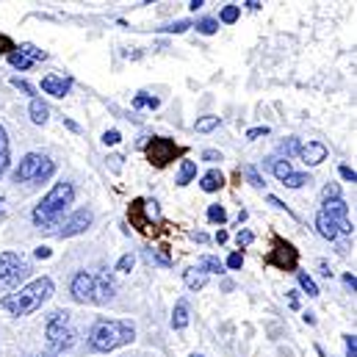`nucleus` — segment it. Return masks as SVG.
<instances>
[{"label":"nucleus","instance_id":"nucleus-1","mask_svg":"<svg viewBox=\"0 0 357 357\" xmlns=\"http://www.w3.org/2000/svg\"><path fill=\"white\" fill-rule=\"evenodd\" d=\"M50 296H53V280L50 277H39V280L28 282L25 288H20L17 294L3 296L0 299V310H6L11 316H28V313L39 310Z\"/></svg>","mask_w":357,"mask_h":357},{"label":"nucleus","instance_id":"nucleus-2","mask_svg":"<svg viewBox=\"0 0 357 357\" xmlns=\"http://www.w3.org/2000/svg\"><path fill=\"white\" fill-rule=\"evenodd\" d=\"M73 199H75V188L70 183H56L42 197V202L33 208V225L42 227V230H53L64 219V213L73 205Z\"/></svg>","mask_w":357,"mask_h":357},{"label":"nucleus","instance_id":"nucleus-3","mask_svg":"<svg viewBox=\"0 0 357 357\" xmlns=\"http://www.w3.org/2000/svg\"><path fill=\"white\" fill-rule=\"evenodd\" d=\"M70 291H73L75 302L102 305L116 294V282L108 271H78L70 282Z\"/></svg>","mask_w":357,"mask_h":357},{"label":"nucleus","instance_id":"nucleus-4","mask_svg":"<svg viewBox=\"0 0 357 357\" xmlns=\"http://www.w3.org/2000/svg\"><path fill=\"white\" fill-rule=\"evenodd\" d=\"M136 338L133 321H119V319H100L89 330V349L91 352H114Z\"/></svg>","mask_w":357,"mask_h":357},{"label":"nucleus","instance_id":"nucleus-5","mask_svg":"<svg viewBox=\"0 0 357 357\" xmlns=\"http://www.w3.org/2000/svg\"><path fill=\"white\" fill-rule=\"evenodd\" d=\"M316 230H319V236L327 238V241H335L338 233L352 236V233H355V225H352V219H349L347 202H344V199H327L324 208L316 213Z\"/></svg>","mask_w":357,"mask_h":357},{"label":"nucleus","instance_id":"nucleus-6","mask_svg":"<svg viewBox=\"0 0 357 357\" xmlns=\"http://www.w3.org/2000/svg\"><path fill=\"white\" fill-rule=\"evenodd\" d=\"M45 335H47V349L53 355H64L67 349H73L75 347V330L70 324V313H61V310L50 313Z\"/></svg>","mask_w":357,"mask_h":357},{"label":"nucleus","instance_id":"nucleus-7","mask_svg":"<svg viewBox=\"0 0 357 357\" xmlns=\"http://www.w3.org/2000/svg\"><path fill=\"white\" fill-rule=\"evenodd\" d=\"M56 172V164L42 155V153H28L20 167L14 169V183H39V180H47Z\"/></svg>","mask_w":357,"mask_h":357},{"label":"nucleus","instance_id":"nucleus-8","mask_svg":"<svg viewBox=\"0 0 357 357\" xmlns=\"http://www.w3.org/2000/svg\"><path fill=\"white\" fill-rule=\"evenodd\" d=\"M28 261L22 258V255H17V252H3L0 255V291H11V288H17L25 277H28Z\"/></svg>","mask_w":357,"mask_h":357},{"label":"nucleus","instance_id":"nucleus-9","mask_svg":"<svg viewBox=\"0 0 357 357\" xmlns=\"http://www.w3.org/2000/svg\"><path fill=\"white\" fill-rule=\"evenodd\" d=\"M144 155H147V161L155 167V169H164L169 161H175L178 155H183V147H178L172 139H167V136H153L150 142H147V147H144Z\"/></svg>","mask_w":357,"mask_h":357},{"label":"nucleus","instance_id":"nucleus-10","mask_svg":"<svg viewBox=\"0 0 357 357\" xmlns=\"http://www.w3.org/2000/svg\"><path fill=\"white\" fill-rule=\"evenodd\" d=\"M128 216H130V222H133L142 233H153V230H155V227H153V219L161 222V208H158L155 199H133Z\"/></svg>","mask_w":357,"mask_h":357},{"label":"nucleus","instance_id":"nucleus-11","mask_svg":"<svg viewBox=\"0 0 357 357\" xmlns=\"http://www.w3.org/2000/svg\"><path fill=\"white\" fill-rule=\"evenodd\" d=\"M296 264H299V252L294 250V244L274 236V250L266 255V266H277L280 271H296Z\"/></svg>","mask_w":357,"mask_h":357},{"label":"nucleus","instance_id":"nucleus-12","mask_svg":"<svg viewBox=\"0 0 357 357\" xmlns=\"http://www.w3.org/2000/svg\"><path fill=\"white\" fill-rule=\"evenodd\" d=\"M91 222H94V213H91L89 208H81V211H75L64 225H61V230H53L59 238H73V236H81V233H86V227H89Z\"/></svg>","mask_w":357,"mask_h":357},{"label":"nucleus","instance_id":"nucleus-13","mask_svg":"<svg viewBox=\"0 0 357 357\" xmlns=\"http://www.w3.org/2000/svg\"><path fill=\"white\" fill-rule=\"evenodd\" d=\"M299 158L307 164V167H316L321 161H327V147L321 142H307L299 147Z\"/></svg>","mask_w":357,"mask_h":357},{"label":"nucleus","instance_id":"nucleus-14","mask_svg":"<svg viewBox=\"0 0 357 357\" xmlns=\"http://www.w3.org/2000/svg\"><path fill=\"white\" fill-rule=\"evenodd\" d=\"M42 89L47 91V94H53V97H64V94H70V89H73V78L47 75V78L42 81Z\"/></svg>","mask_w":357,"mask_h":357},{"label":"nucleus","instance_id":"nucleus-15","mask_svg":"<svg viewBox=\"0 0 357 357\" xmlns=\"http://www.w3.org/2000/svg\"><path fill=\"white\" fill-rule=\"evenodd\" d=\"M264 167H266V169H271L277 180H285L291 172H294V169H291V164H288L285 158H268V161H264Z\"/></svg>","mask_w":357,"mask_h":357},{"label":"nucleus","instance_id":"nucleus-16","mask_svg":"<svg viewBox=\"0 0 357 357\" xmlns=\"http://www.w3.org/2000/svg\"><path fill=\"white\" fill-rule=\"evenodd\" d=\"M202 191H208V194H213V191H219L222 185H225V175L219 172V169H211L208 175H202Z\"/></svg>","mask_w":357,"mask_h":357},{"label":"nucleus","instance_id":"nucleus-17","mask_svg":"<svg viewBox=\"0 0 357 357\" xmlns=\"http://www.w3.org/2000/svg\"><path fill=\"white\" fill-rule=\"evenodd\" d=\"M28 114H31V119H33L36 125H45L50 111H47V105H45L39 97H33V100H31V108H28Z\"/></svg>","mask_w":357,"mask_h":357},{"label":"nucleus","instance_id":"nucleus-18","mask_svg":"<svg viewBox=\"0 0 357 357\" xmlns=\"http://www.w3.org/2000/svg\"><path fill=\"white\" fill-rule=\"evenodd\" d=\"M222 261L219 258H211V255H205V258H199L197 261V271H202V274H222Z\"/></svg>","mask_w":357,"mask_h":357},{"label":"nucleus","instance_id":"nucleus-19","mask_svg":"<svg viewBox=\"0 0 357 357\" xmlns=\"http://www.w3.org/2000/svg\"><path fill=\"white\" fill-rule=\"evenodd\" d=\"M185 324H188V302L180 299L178 305H175V313H172V327H175V330H183Z\"/></svg>","mask_w":357,"mask_h":357},{"label":"nucleus","instance_id":"nucleus-20","mask_svg":"<svg viewBox=\"0 0 357 357\" xmlns=\"http://www.w3.org/2000/svg\"><path fill=\"white\" fill-rule=\"evenodd\" d=\"M183 280H185V285H188L191 291H199L208 277H205L202 271H197V268H185V271H183Z\"/></svg>","mask_w":357,"mask_h":357},{"label":"nucleus","instance_id":"nucleus-21","mask_svg":"<svg viewBox=\"0 0 357 357\" xmlns=\"http://www.w3.org/2000/svg\"><path fill=\"white\" fill-rule=\"evenodd\" d=\"M194 178H197V164L194 161H183V167L178 172V185H188Z\"/></svg>","mask_w":357,"mask_h":357},{"label":"nucleus","instance_id":"nucleus-22","mask_svg":"<svg viewBox=\"0 0 357 357\" xmlns=\"http://www.w3.org/2000/svg\"><path fill=\"white\" fill-rule=\"evenodd\" d=\"M158 105H161V100L153 97V94H147V91H139L133 97V108H158Z\"/></svg>","mask_w":357,"mask_h":357},{"label":"nucleus","instance_id":"nucleus-23","mask_svg":"<svg viewBox=\"0 0 357 357\" xmlns=\"http://www.w3.org/2000/svg\"><path fill=\"white\" fill-rule=\"evenodd\" d=\"M8 169V133L0 125V175Z\"/></svg>","mask_w":357,"mask_h":357},{"label":"nucleus","instance_id":"nucleus-24","mask_svg":"<svg viewBox=\"0 0 357 357\" xmlns=\"http://www.w3.org/2000/svg\"><path fill=\"white\" fill-rule=\"evenodd\" d=\"M8 64H11L14 70H31V67H33V61H31L28 56H22L20 50H14V53H8Z\"/></svg>","mask_w":357,"mask_h":357},{"label":"nucleus","instance_id":"nucleus-25","mask_svg":"<svg viewBox=\"0 0 357 357\" xmlns=\"http://www.w3.org/2000/svg\"><path fill=\"white\" fill-rule=\"evenodd\" d=\"M14 50H20L22 56H28L31 61H45V59H47V53L39 50V47H33V45H20V47H14Z\"/></svg>","mask_w":357,"mask_h":357},{"label":"nucleus","instance_id":"nucleus-26","mask_svg":"<svg viewBox=\"0 0 357 357\" xmlns=\"http://www.w3.org/2000/svg\"><path fill=\"white\" fill-rule=\"evenodd\" d=\"M197 133H211L213 128H219V116H202V119H197Z\"/></svg>","mask_w":357,"mask_h":357},{"label":"nucleus","instance_id":"nucleus-27","mask_svg":"<svg viewBox=\"0 0 357 357\" xmlns=\"http://www.w3.org/2000/svg\"><path fill=\"white\" fill-rule=\"evenodd\" d=\"M296 280H299V285H302V291H307V296H319V288H316V282L305 274V271H296Z\"/></svg>","mask_w":357,"mask_h":357},{"label":"nucleus","instance_id":"nucleus-28","mask_svg":"<svg viewBox=\"0 0 357 357\" xmlns=\"http://www.w3.org/2000/svg\"><path fill=\"white\" fill-rule=\"evenodd\" d=\"M299 147H302V142L299 139H285L282 144H280V153L288 158V155H299Z\"/></svg>","mask_w":357,"mask_h":357},{"label":"nucleus","instance_id":"nucleus-29","mask_svg":"<svg viewBox=\"0 0 357 357\" xmlns=\"http://www.w3.org/2000/svg\"><path fill=\"white\" fill-rule=\"evenodd\" d=\"M197 31H199V33H205V36H211V33H216V31H219V22H216V20H211V17H205V20H199V22H197Z\"/></svg>","mask_w":357,"mask_h":357},{"label":"nucleus","instance_id":"nucleus-30","mask_svg":"<svg viewBox=\"0 0 357 357\" xmlns=\"http://www.w3.org/2000/svg\"><path fill=\"white\" fill-rule=\"evenodd\" d=\"M208 219H211L213 225H225V222H227V213H225L222 205H211V208H208Z\"/></svg>","mask_w":357,"mask_h":357},{"label":"nucleus","instance_id":"nucleus-31","mask_svg":"<svg viewBox=\"0 0 357 357\" xmlns=\"http://www.w3.org/2000/svg\"><path fill=\"white\" fill-rule=\"evenodd\" d=\"M238 14H241V8H238V6H225V8H222V14H219V20L230 25V22H236V20H238Z\"/></svg>","mask_w":357,"mask_h":357},{"label":"nucleus","instance_id":"nucleus-32","mask_svg":"<svg viewBox=\"0 0 357 357\" xmlns=\"http://www.w3.org/2000/svg\"><path fill=\"white\" fill-rule=\"evenodd\" d=\"M305 183H310V175H296V172H291L288 178L282 180V185H288V188H299V185H305Z\"/></svg>","mask_w":357,"mask_h":357},{"label":"nucleus","instance_id":"nucleus-33","mask_svg":"<svg viewBox=\"0 0 357 357\" xmlns=\"http://www.w3.org/2000/svg\"><path fill=\"white\" fill-rule=\"evenodd\" d=\"M188 28H191L188 20H178V22H172V25H164L161 31H164V33H183V31H188Z\"/></svg>","mask_w":357,"mask_h":357},{"label":"nucleus","instance_id":"nucleus-34","mask_svg":"<svg viewBox=\"0 0 357 357\" xmlns=\"http://www.w3.org/2000/svg\"><path fill=\"white\" fill-rule=\"evenodd\" d=\"M144 258H147L150 264H158V266H169V258H167V255H158L155 250H144Z\"/></svg>","mask_w":357,"mask_h":357},{"label":"nucleus","instance_id":"nucleus-35","mask_svg":"<svg viewBox=\"0 0 357 357\" xmlns=\"http://www.w3.org/2000/svg\"><path fill=\"white\" fill-rule=\"evenodd\" d=\"M321 197H324V202H327V199H341V188H338L335 183H330V185H324Z\"/></svg>","mask_w":357,"mask_h":357},{"label":"nucleus","instance_id":"nucleus-36","mask_svg":"<svg viewBox=\"0 0 357 357\" xmlns=\"http://www.w3.org/2000/svg\"><path fill=\"white\" fill-rule=\"evenodd\" d=\"M119 139H122V136H119V130H105V133H102V144H105V147L119 144Z\"/></svg>","mask_w":357,"mask_h":357},{"label":"nucleus","instance_id":"nucleus-37","mask_svg":"<svg viewBox=\"0 0 357 357\" xmlns=\"http://www.w3.org/2000/svg\"><path fill=\"white\" fill-rule=\"evenodd\" d=\"M252 241H255V236H252L250 230H238V236H236V244H238V247H250Z\"/></svg>","mask_w":357,"mask_h":357},{"label":"nucleus","instance_id":"nucleus-38","mask_svg":"<svg viewBox=\"0 0 357 357\" xmlns=\"http://www.w3.org/2000/svg\"><path fill=\"white\" fill-rule=\"evenodd\" d=\"M344 344H347V357H357V338L355 335H344Z\"/></svg>","mask_w":357,"mask_h":357},{"label":"nucleus","instance_id":"nucleus-39","mask_svg":"<svg viewBox=\"0 0 357 357\" xmlns=\"http://www.w3.org/2000/svg\"><path fill=\"white\" fill-rule=\"evenodd\" d=\"M247 178H250V183H252L255 188H261V185H264V178L258 175V169H255V167H247Z\"/></svg>","mask_w":357,"mask_h":357},{"label":"nucleus","instance_id":"nucleus-40","mask_svg":"<svg viewBox=\"0 0 357 357\" xmlns=\"http://www.w3.org/2000/svg\"><path fill=\"white\" fill-rule=\"evenodd\" d=\"M133 264H136V258H133V255H122V258H119V264H116V268H119V271H130Z\"/></svg>","mask_w":357,"mask_h":357},{"label":"nucleus","instance_id":"nucleus-41","mask_svg":"<svg viewBox=\"0 0 357 357\" xmlns=\"http://www.w3.org/2000/svg\"><path fill=\"white\" fill-rule=\"evenodd\" d=\"M244 266V255L241 252H233L230 258H227V268H241Z\"/></svg>","mask_w":357,"mask_h":357},{"label":"nucleus","instance_id":"nucleus-42","mask_svg":"<svg viewBox=\"0 0 357 357\" xmlns=\"http://www.w3.org/2000/svg\"><path fill=\"white\" fill-rule=\"evenodd\" d=\"M266 133H268V128H266V125H261V128L247 130V139H250V142H255V139H261V136H266Z\"/></svg>","mask_w":357,"mask_h":357},{"label":"nucleus","instance_id":"nucleus-43","mask_svg":"<svg viewBox=\"0 0 357 357\" xmlns=\"http://www.w3.org/2000/svg\"><path fill=\"white\" fill-rule=\"evenodd\" d=\"M0 53H14V42L6 33H0Z\"/></svg>","mask_w":357,"mask_h":357},{"label":"nucleus","instance_id":"nucleus-44","mask_svg":"<svg viewBox=\"0 0 357 357\" xmlns=\"http://www.w3.org/2000/svg\"><path fill=\"white\" fill-rule=\"evenodd\" d=\"M11 84L17 86L20 91H25V94H33V86L28 84V81H20V78H11Z\"/></svg>","mask_w":357,"mask_h":357},{"label":"nucleus","instance_id":"nucleus-45","mask_svg":"<svg viewBox=\"0 0 357 357\" xmlns=\"http://www.w3.org/2000/svg\"><path fill=\"white\" fill-rule=\"evenodd\" d=\"M202 161L216 164V161H222V153H216V150H205V153H202Z\"/></svg>","mask_w":357,"mask_h":357},{"label":"nucleus","instance_id":"nucleus-46","mask_svg":"<svg viewBox=\"0 0 357 357\" xmlns=\"http://www.w3.org/2000/svg\"><path fill=\"white\" fill-rule=\"evenodd\" d=\"M341 178H344V180H352V183H355V180H357V172L352 169V167H341Z\"/></svg>","mask_w":357,"mask_h":357},{"label":"nucleus","instance_id":"nucleus-47","mask_svg":"<svg viewBox=\"0 0 357 357\" xmlns=\"http://www.w3.org/2000/svg\"><path fill=\"white\" fill-rule=\"evenodd\" d=\"M344 285H347V288H352V291H355V288H357V280H355V274H344Z\"/></svg>","mask_w":357,"mask_h":357},{"label":"nucleus","instance_id":"nucleus-48","mask_svg":"<svg viewBox=\"0 0 357 357\" xmlns=\"http://www.w3.org/2000/svg\"><path fill=\"white\" fill-rule=\"evenodd\" d=\"M268 205H274V208H280V211H288V208H285V205H282L277 197H268ZM288 213H291V211H288Z\"/></svg>","mask_w":357,"mask_h":357},{"label":"nucleus","instance_id":"nucleus-49","mask_svg":"<svg viewBox=\"0 0 357 357\" xmlns=\"http://www.w3.org/2000/svg\"><path fill=\"white\" fill-rule=\"evenodd\" d=\"M36 258H39V261L50 258V250H47V247H39V250H36Z\"/></svg>","mask_w":357,"mask_h":357},{"label":"nucleus","instance_id":"nucleus-50","mask_svg":"<svg viewBox=\"0 0 357 357\" xmlns=\"http://www.w3.org/2000/svg\"><path fill=\"white\" fill-rule=\"evenodd\" d=\"M202 6H205V0H191V3H188L191 11H197V8H202Z\"/></svg>","mask_w":357,"mask_h":357},{"label":"nucleus","instance_id":"nucleus-51","mask_svg":"<svg viewBox=\"0 0 357 357\" xmlns=\"http://www.w3.org/2000/svg\"><path fill=\"white\" fill-rule=\"evenodd\" d=\"M225 241H227V233H225V230H219V233H216V244H225Z\"/></svg>","mask_w":357,"mask_h":357},{"label":"nucleus","instance_id":"nucleus-52","mask_svg":"<svg viewBox=\"0 0 357 357\" xmlns=\"http://www.w3.org/2000/svg\"><path fill=\"white\" fill-rule=\"evenodd\" d=\"M244 6H250V8H252V11H258V8H261V3H258V0H247V3H244Z\"/></svg>","mask_w":357,"mask_h":357},{"label":"nucleus","instance_id":"nucleus-53","mask_svg":"<svg viewBox=\"0 0 357 357\" xmlns=\"http://www.w3.org/2000/svg\"><path fill=\"white\" fill-rule=\"evenodd\" d=\"M64 125H67V128H70V130H75V133H78V130H81V128H78V125H75V122H73V119H64Z\"/></svg>","mask_w":357,"mask_h":357},{"label":"nucleus","instance_id":"nucleus-54","mask_svg":"<svg viewBox=\"0 0 357 357\" xmlns=\"http://www.w3.org/2000/svg\"><path fill=\"white\" fill-rule=\"evenodd\" d=\"M191 357H202V355H191Z\"/></svg>","mask_w":357,"mask_h":357}]
</instances>
